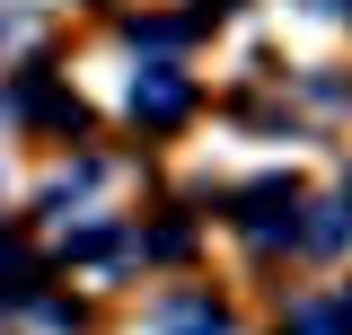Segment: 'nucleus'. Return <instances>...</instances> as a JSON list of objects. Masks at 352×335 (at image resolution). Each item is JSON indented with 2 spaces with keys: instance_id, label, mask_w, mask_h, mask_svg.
<instances>
[{
  "instance_id": "4",
  "label": "nucleus",
  "mask_w": 352,
  "mask_h": 335,
  "mask_svg": "<svg viewBox=\"0 0 352 335\" xmlns=\"http://www.w3.org/2000/svg\"><path fill=\"white\" fill-rule=\"evenodd\" d=\"M194 247V221H159L150 238H141V256H185Z\"/></svg>"
},
{
  "instance_id": "1",
  "label": "nucleus",
  "mask_w": 352,
  "mask_h": 335,
  "mask_svg": "<svg viewBox=\"0 0 352 335\" xmlns=\"http://www.w3.org/2000/svg\"><path fill=\"white\" fill-rule=\"evenodd\" d=\"M238 221H247V238H256V247H273V238H300V185H291V176L247 185V194H238Z\"/></svg>"
},
{
  "instance_id": "3",
  "label": "nucleus",
  "mask_w": 352,
  "mask_h": 335,
  "mask_svg": "<svg viewBox=\"0 0 352 335\" xmlns=\"http://www.w3.org/2000/svg\"><path fill=\"white\" fill-rule=\"evenodd\" d=\"M159 335H229V318H220L212 300H168L159 309Z\"/></svg>"
},
{
  "instance_id": "2",
  "label": "nucleus",
  "mask_w": 352,
  "mask_h": 335,
  "mask_svg": "<svg viewBox=\"0 0 352 335\" xmlns=\"http://www.w3.org/2000/svg\"><path fill=\"white\" fill-rule=\"evenodd\" d=\"M185 106H194V80H185V71H141V80H132V115H141V124H176Z\"/></svg>"
}]
</instances>
